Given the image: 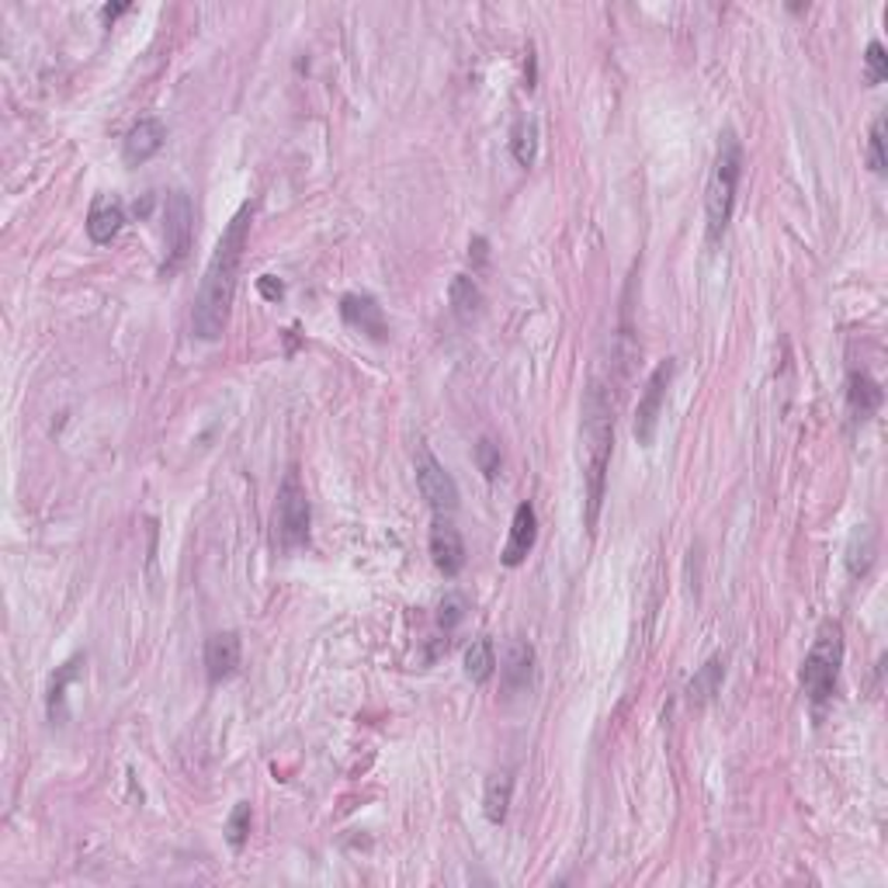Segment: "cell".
Returning <instances> with one entry per match:
<instances>
[{
  "label": "cell",
  "instance_id": "obj_1",
  "mask_svg": "<svg viewBox=\"0 0 888 888\" xmlns=\"http://www.w3.org/2000/svg\"><path fill=\"white\" fill-rule=\"evenodd\" d=\"M251 216L254 209L243 205V209L230 219V226L222 230L209 268H205L202 289L192 309V333L198 340H219L226 324H230V306L236 295V275H240V260L243 247H247V233H251Z\"/></svg>",
  "mask_w": 888,
  "mask_h": 888
},
{
  "label": "cell",
  "instance_id": "obj_2",
  "mask_svg": "<svg viewBox=\"0 0 888 888\" xmlns=\"http://www.w3.org/2000/svg\"><path fill=\"white\" fill-rule=\"evenodd\" d=\"M580 455H583V486H587V527L600 518L604 483H608L611 448H615V403L600 382H591L580 406Z\"/></svg>",
  "mask_w": 888,
  "mask_h": 888
},
{
  "label": "cell",
  "instance_id": "obj_3",
  "mask_svg": "<svg viewBox=\"0 0 888 888\" xmlns=\"http://www.w3.org/2000/svg\"><path fill=\"white\" fill-rule=\"evenodd\" d=\"M740 178H743V143L735 139V132L726 129L719 154L711 163V178H708V192H705V216H708V240L715 243L726 230L735 209V192H740Z\"/></svg>",
  "mask_w": 888,
  "mask_h": 888
},
{
  "label": "cell",
  "instance_id": "obj_4",
  "mask_svg": "<svg viewBox=\"0 0 888 888\" xmlns=\"http://www.w3.org/2000/svg\"><path fill=\"white\" fill-rule=\"evenodd\" d=\"M840 664H843V629L837 621H823L816 642L802 664V691L808 694L812 705H823L834 697L837 680H840Z\"/></svg>",
  "mask_w": 888,
  "mask_h": 888
},
{
  "label": "cell",
  "instance_id": "obj_5",
  "mask_svg": "<svg viewBox=\"0 0 888 888\" xmlns=\"http://www.w3.org/2000/svg\"><path fill=\"white\" fill-rule=\"evenodd\" d=\"M309 497H306V486L299 483L295 472H289L285 483L278 489V507H275V535H278V545L285 552L299 549V545L309 542Z\"/></svg>",
  "mask_w": 888,
  "mask_h": 888
},
{
  "label": "cell",
  "instance_id": "obj_6",
  "mask_svg": "<svg viewBox=\"0 0 888 888\" xmlns=\"http://www.w3.org/2000/svg\"><path fill=\"white\" fill-rule=\"evenodd\" d=\"M195 243V205L187 192H170L163 202V275L178 271Z\"/></svg>",
  "mask_w": 888,
  "mask_h": 888
},
{
  "label": "cell",
  "instance_id": "obj_7",
  "mask_svg": "<svg viewBox=\"0 0 888 888\" xmlns=\"http://www.w3.org/2000/svg\"><path fill=\"white\" fill-rule=\"evenodd\" d=\"M673 372H677V362L667 357V362H659L649 375L646 382V392H642L638 400V410H635V424H632V434L642 448H653L656 441V427H659V413H664V403H667V389L673 382Z\"/></svg>",
  "mask_w": 888,
  "mask_h": 888
},
{
  "label": "cell",
  "instance_id": "obj_8",
  "mask_svg": "<svg viewBox=\"0 0 888 888\" xmlns=\"http://www.w3.org/2000/svg\"><path fill=\"white\" fill-rule=\"evenodd\" d=\"M417 486H421V497L430 503V510L438 518H448L459 510V486L451 479V472L430 455V451H421L417 459Z\"/></svg>",
  "mask_w": 888,
  "mask_h": 888
},
{
  "label": "cell",
  "instance_id": "obj_9",
  "mask_svg": "<svg viewBox=\"0 0 888 888\" xmlns=\"http://www.w3.org/2000/svg\"><path fill=\"white\" fill-rule=\"evenodd\" d=\"M430 559L445 576H459L465 570V542L448 518H438L430 527Z\"/></svg>",
  "mask_w": 888,
  "mask_h": 888
},
{
  "label": "cell",
  "instance_id": "obj_10",
  "mask_svg": "<svg viewBox=\"0 0 888 888\" xmlns=\"http://www.w3.org/2000/svg\"><path fill=\"white\" fill-rule=\"evenodd\" d=\"M497 664H500L503 688L510 694L524 691L527 684H532V677H535V649H532V642H527V638H507Z\"/></svg>",
  "mask_w": 888,
  "mask_h": 888
},
{
  "label": "cell",
  "instance_id": "obj_11",
  "mask_svg": "<svg viewBox=\"0 0 888 888\" xmlns=\"http://www.w3.org/2000/svg\"><path fill=\"white\" fill-rule=\"evenodd\" d=\"M538 542V514L532 503H518L514 518H510V535H507V545H503V565H521L527 559V552L535 549Z\"/></svg>",
  "mask_w": 888,
  "mask_h": 888
},
{
  "label": "cell",
  "instance_id": "obj_12",
  "mask_svg": "<svg viewBox=\"0 0 888 888\" xmlns=\"http://www.w3.org/2000/svg\"><path fill=\"white\" fill-rule=\"evenodd\" d=\"M340 316H344L348 327L368 333L372 340H386V333H389L382 306L365 292H348L344 299H340Z\"/></svg>",
  "mask_w": 888,
  "mask_h": 888
},
{
  "label": "cell",
  "instance_id": "obj_13",
  "mask_svg": "<svg viewBox=\"0 0 888 888\" xmlns=\"http://www.w3.org/2000/svg\"><path fill=\"white\" fill-rule=\"evenodd\" d=\"M240 635L236 632H216L205 642V677L209 684H222L230 680L240 667Z\"/></svg>",
  "mask_w": 888,
  "mask_h": 888
},
{
  "label": "cell",
  "instance_id": "obj_14",
  "mask_svg": "<svg viewBox=\"0 0 888 888\" xmlns=\"http://www.w3.org/2000/svg\"><path fill=\"white\" fill-rule=\"evenodd\" d=\"M163 139H167V129L160 119H139L136 125L129 129V136H125V146H122V154H125V163H146L149 157H157L160 149H163Z\"/></svg>",
  "mask_w": 888,
  "mask_h": 888
},
{
  "label": "cell",
  "instance_id": "obj_15",
  "mask_svg": "<svg viewBox=\"0 0 888 888\" xmlns=\"http://www.w3.org/2000/svg\"><path fill=\"white\" fill-rule=\"evenodd\" d=\"M122 222H125V209L115 195H98L90 202V212H87V236L94 243H111L119 233H122Z\"/></svg>",
  "mask_w": 888,
  "mask_h": 888
},
{
  "label": "cell",
  "instance_id": "obj_16",
  "mask_svg": "<svg viewBox=\"0 0 888 888\" xmlns=\"http://www.w3.org/2000/svg\"><path fill=\"white\" fill-rule=\"evenodd\" d=\"M847 406H850V413H854V421H867L881 406V386L867 372H850Z\"/></svg>",
  "mask_w": 888,
  "mask_h": 888
},
{
  "label": "cell",
  "instance_id": "obj_17",
  "mask_svg": "<svg viewBox=\"0 0 888 888\" xmlns=\"http://www.w3.org/2000/svg\"><path fill=\"white\" fill-rule=\"evenodd\" d=\"M722 680H726V659L722 656H711L705 667H697V673L691 677L688 684V702L691 705H708L715 694L722 691Z\"/></svg>",
  "mask_w": 888,
  "mask_h": 888
},
{
  "label": "cell",
  "instance_id": "obj_18",
  "mask_svg": "<svg viewBox=\"0 0 888 888\" xmlns=\"http://www.w3.org/2000/svg\"><path fill=\"white\" fill-rule=\"evenodd\" d=\"M448 302H451V313H455L462 324H472V319L483 313V292H479V285L469 275H455V278H451Z\"/></svg>",
  "mask_w": 888,
  "mask_h": 888
},
{
  "label": "cell",
  "instance_id": "obj_19",
  "mask_svg": "<svg viewBox=\"0 0 888 888\" xmlns=\"http://www.w3.org/2000/svg\"><path fill=\"white\" fill-rule=\"evenodd\" d=\"M510 157L521 167H532L538 157V119L535 115H518L514 129H510Z\"/></svg>",
  "mask_w": 888,
  "mask_h": 888
},
{
  "label": "cell",
  "instance_id": "obj_20",
  "mask_svg": "<svg viewBox=\"0 0 888 888\" xmlns=\"http://www.w3.org/2000/svg\"><path fill=\"white\" fill-rule=\"evenodd\" d=\"M510 799H514V781H510V774H494V778L486 781V791H483V812L494 826H500L507 819Z\"/></svg>",
  "mask_w": 888,
  "mask_h": 888
},
{
  "label": "cell",
  "instance_id": "obj_21",
  "mask_svg": "<svg viewBox=\"0 0 888 888\" xmlns=\"http://www.w3.org/2000/svg\"><path fill=\"white\" fill-rule=\"evenodd\" d=\"M497 673V646L494 638H476L465 649V677L472 684H486L489 677Z\"/></svg>",
  "mask_w": 888,
  "mask_h": 888
},
{
  "label": "cell",
  "instance_id": "obj_22",
  "mask_svg": "<svg viewBox=\"0 0 888 888\" xmlns=\"http://www.w3.org/2000/svg\"><path fill=\"white\" fill-rule=\"evenodd\" d=\"M872 559H875V535H872V527H857L854 538H850V549H847V570L850 576H864L867 570H872Z\"/></svg>",
  "mask_w": 888,
  "mask_h": 888
},
{
  "label": "cell",
  "instance_id": "obj_23",
  "mask_svg": "<svg viewBox=\"0 0 888 888\" xmlns=\"http://www.w3.org/2000/svg\"><path fill=\"white\" fill-rule=\"evenodd\" d=\"M885 77H888V56H885V46L875 39L867 42V52H864V81L867 87H878Z\"/></svg>",
  "mask_w": 888,
  "mask_h": 888
},
{
  "label": "cell",
  "instance_id": "obj_24",
  "mask_svg": "<svg viewBox=\"0 0 888 888\" xmlns=\"http://www.w3.org/2000/svg\"><path fill=\"white\" fill-rule=\"evenodd\" d=\"M247 834H251V805L240 802L230 812V823H226V840H230L233 850H240L243 843H247Z\"/></svg>",
  "mask_w": 888,
  "mask_h": 888
},
{
  "label": "cell",
  "instance_id": "obj_25",
  "mask_svg": "<svg viewBox=\"0 0 888 888\" xmlns=\"http://www.w3.org/2000/svg\"><path fill=\"white\" fill-rule=\"evenodd\" d=\"M476 465L486 479H497L500 476V469H503V455H500V445L494 438H483L476 445Z\"/></svg>",
  "mask_w": 888,
  "mask_h": 888
},
{
  "label": "cell",
  "instance_id": "obj_26",
  "mask_svg": "<svg viewBox=\"0 0 888 888\" xmlns=\"http://www.w3.org/2000/svg\"><path fill=\"white\" fill-rule=\"evenodd\" d=\"M867 167L875 174H885V115L872 122V136H867Z\"/></svg>",
  "mask_w": 888,
  "mask_h": 888
},
{
  "label": "cell",
  "instance_id": "obj_27",
  "mask_svg": "<svg viewBox=\"0 0 888 888\" xmlns=\"http://www.w3.org/2000/svg\"><path fill=\"white\" fill-rule=\"evenodd\" d=\"M465 611H469L465 597H462V594H448V597L441 600V608H438V625H441L445 632H451V629H455L459 621L465 618Z\"/></svg>",
  "mask_w": 888,
  "mask_h": 888
},
{
  "label": "cell",
  "instance_id": "obj_28",
  "mask_svg": "<svg viewBox=\"0 0 888 888\" xmlns=\"http://www.w3.org/2000/svg\"><path fill=\"white\" fill-rule=\"evenodd\" d=\"M260 292L268 295V299H278V295H281V281H278V285H275V281H271V275H268V278H260Z\"/></svg>",
  "mask_w": 888,
  "mask_h": 888
},
{
  "label": "cell",
  "instance_id": "obj_29",
  "mask_svg": "<svg viewBox=\"0 0 888 888\" xmlns=\"http://www.w3.org/2000/svg\"><path fill=\"white\" fill-rule=\"evenodd\" d=\"M129 11V4H119V8H105V17L111 22V17H119V14H125Z\"/></svg>",
  "mask_w": 888,
  "mask_h": 888
}]
</instances>
